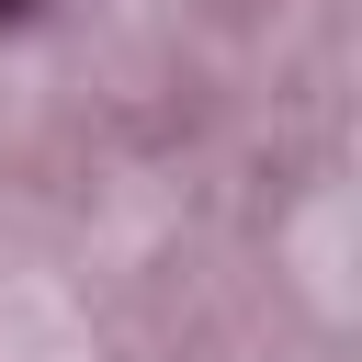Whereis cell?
Listing matches in <instances>:
<instances>
[{
    "instance_id": "1",
    "label": "cell",
    "mask_w": 362,
    "mask_h": 362,
    "mask_svg": "<svg viewBox=\"0 0 362 362\" xmlns=\"http://www.w3.org/2000/svg\"><path fill=\"white\" fill-rule=\"evenodd\" d=\"M0 23H34V0H0Z\"/></svg>"
}]
</instances>
